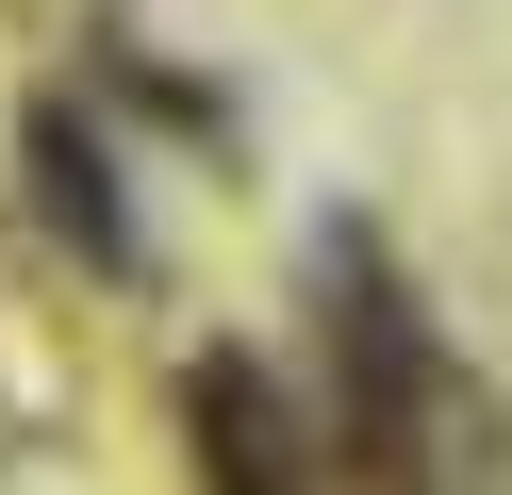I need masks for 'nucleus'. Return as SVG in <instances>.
I'll use <instances>...</instances> for the list:
<instances>
[{
    "label": "nucleus",
    "mask_w": 512,
    "mask_h": 495,
    "mask_svg": "<svg viewBox=\"0 0 512 495\" xmlns=\"http://www.w3.org/2000/svg\"><path fill=\"white\" fill-rule=\"evenodd\" d=\"M331 413L380 495H430V347H413V297L380 281L364 231H331Z\"/></svg>",
    "instance_id": "1"
},
{
    "label": "nucleus",
    "mask_w": 512,
    "mask_h": 495,
    "mask_svg": "<svg viewBox=\"0 0 512 495\" xmlns=\"http://www.w3.org/2000/svg\"><path fill=\"white\" fill-rule=\"evenodd\" d=\"M199 462L232 495H298V462H281V413H265V380L248 363H199Z\"/></svg>",
    "instance_id": "2"
},
{
    "label": "nucleus",
    "mask_w": 512,
    "mask_h": 495,
    "mask_svg": "<svg viewBox=\"0 0 512 495\" xmlns=\"http://www.w3.org/2000/svg\"><path fill=\"white\" fill-rule=\"evenodd\" d=\"M34 198H50V215H67L100 264H133V215H116V182H100V132H83V116H34Z\"/></svg>",
    "instance_id": "3"
}]
</instances>
